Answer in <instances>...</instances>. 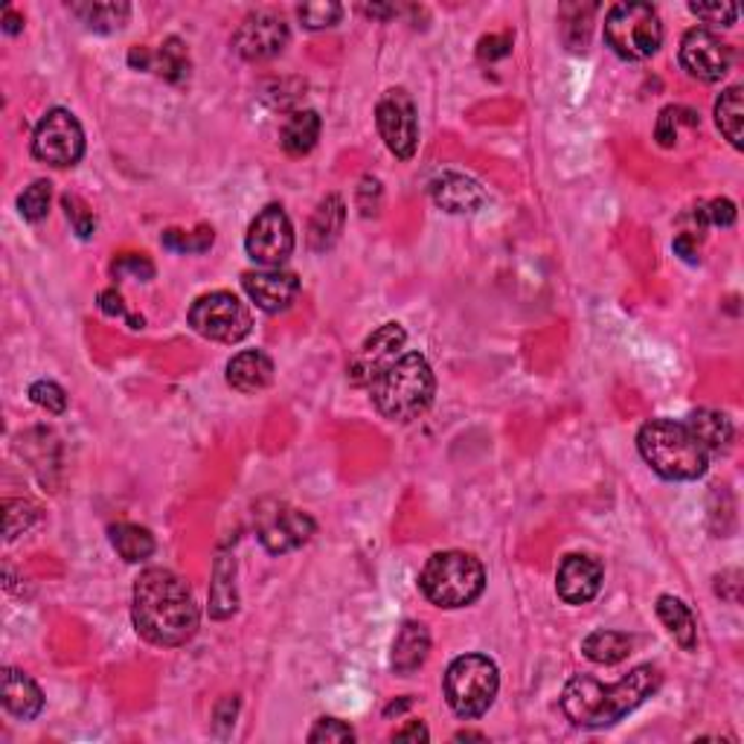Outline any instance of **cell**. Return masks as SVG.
Masks as SVG:
<instances>
[{
	"instance_id": "6da1fadb",
	"label": "cell",
	"mask_w": 744,
	"mask_h": 744,
	"mask_svg": "<svg viewBox=\"0 0 744 744\" xmlns=\"http://www.w3.org/2000/svg\"><path fill=\"white\" fill-rule=\"evenodd\" d=\"M131 617L137 634L152 646L175 648L189 643L198 631V605L187 582L163 567H149L137 576L131 593Z\"/></svg>"
},
{
	"instance_id": "7a4b0ae2",
	"label": "cell",
	"mask_w": 744,
	"mask_h": 744,
	"mask_svg": "<svg viewBox=\"0 0 744 744\" xmlns=\"http://www.w3.org/2000/svg\"><path fill=\"white\" fill-rule=\"evenodd\" d=\"M664 674L652 664L636 666L614 686H605L591 674H576L562 692V709L565 716L582 730H602L622 721L628 713H634L643 701H648L660 690Z\"/></svg>"
},
{
	"instance_id": "3957f363",
	"label": "cell",
	"mask_w": 744,
	"mask_h": 744,
	"mask_svg": "<svg viewBox=\"0 0 744 744\" xmlns=\"http://www.w3.org/2000/svg\"><path fill=\"white\" fill-rule=\"evenodd\" d=\"M376 411L390 421H413L428 411L437 393L431 364L419 352H404L393 367L367 387Z\"/></svg>"
},
{
	"instance_id": "277c9868",
	"label": "cell",
	"mask_w": 744,
	"mask_h": 744,
	"mask_svg": "<svg viewBox=\"0 0 744 744\" xmlns=\"http://www.w3.org/2000/svg\"><path fill=\"white\" fill-rule=\"evenodd\" d=\"M636 449L664 480H698L707 475L709 454L686 428V421H646L636 433Z\"/></svg>"
},
{
	"instance_id": "5b68a950",
	"label": "cell",
	"mask_w": 744,
	"mask_h": 744,
	"mask_svg": "<svg viewBox=\"0 0 744 744\" xmlns=\"http://www.w3.org/2000/svg\"><path fill=\"white\" fill-rule=\"evenodd\" d=\"M419 588L437 608H466L486 591V570L471 553L445 550L421 567Z\"/></svg>"
},
{
	"instance_id": "8992f818",
	"label": "cell",
	"mask_w": 744,
	"mask_h": 744,
	"mask_svg": "<svg viewBox=\"0 0 744 744\" xmlns=\"http://www.w3.org/2000/svg\"><path fill=\"white\" fill-rule=\"evenodd\" d=\"M501 672L492 657L463 655L445 672V701L459 718H480L497 698Z\"/></svg>"
},
{
	"instance_id": "52a82bcc",
	"label": "cell",
	"mask_w": 744,
	"mask_h": 744,
	"mask_svg": "<svg viewBox=\"0 0 744 744\" xmlns=\"http://www.w3.org/2000/svg\"><path fill=\"white\" fill-rule=\"evenodd\" d=\"M605 41L619 59L643 62L664 45V24L648 3H617L605 18Z\"/></svg>"
},
{
	"instance_id": "ba28073f",
	"label": "cell",
	"mask_w": 744,
	"mask_h": 744,
	"mask_svg": "<svg viewBox=\"0 0 744 744\" xmlns=\"http://www.w3.org/2000/svg\"><path fill=\"white\" fill-rule=\"evenodd\" d=\"M189 326L201 338L216 343H239L253 329V317L248 305L230 291H210L198 297L189 308Z\"/></svg>"
},
{
	"instance_id": "9c48e42d",
	"label": "cell",
	"mask_w": 744,
	"mask_h": 744,
	"mask_svg": "<svg viewBox=\"0 0 744 744\" xmlns=\"http://www.w3.org/2000/svg\"><path fill=\"white\" fill-rule=\"evenodd\" d=\"M85 154V131L71 111H47L33 135V157L55 169L76 166Z\"/></svg>"
},
{
	"instance_id": "30bf717a",
	"label": "cell",
	"mask_w": 744,
	"mask_h": 744,
	"mask_svg": "<svg viewBox=\"0 0 744 744\" xmlns=\"http://www.w3.org/2000/svg\"><path fill=\"white\" fill-rule=\"evenodd\" d=\"M376 126L390 154H395L399 161H411L419 146V117L407 90H387L376 109Z\"/></svg>"
},
{
	"instance_id": "8fae6325",
	"label": "cell",
	"mask_w": 744,
	"mask_h": 744,
	"mask_svg": "<svg viewBox=\"0 0 744 744\" xmlns=\"http://www.w3.org/2000/svg\"><path fill=\"white\" fill-rule=\"evenodd\" d=\"M244 251L265 268H279L294 251V227L279 204H270L253 218L244 236Z\"/></svg>"
},
{
	"instance_id": "7c38bea8",
	"label": "cell",
	"mask_w": 744,
	"mask_h": 744,
	"mask_svg": "<svg viewBox=\"0 0 744 744\" xmlns=\"http://www.w3.org/2000/svg\"><path fill=\"white\" fill-rule=\"evenodd\" d=\"M256 529H260L262 547L282 556L291 550L303 547L305 541L314 535V520L312 515H305L303 509L286 506V503H270L268 509L256 512Z\"/></svg>"
},
{
	"instance_id": "4fadbf2b",
	"label": "cell",
	"mask_w": 744,
	"mask_h": 744,
	"mask_svg": "<svg viewBox=\"0 0 744 744\" xmlns=\"http://www.w3.org/2000/svg\"><path fill=\"white\" fill-rule=\"evenodd\" d=\"M404 343H407V332L399 324H384L369 335L350 364L352 387L373 384L387 367H393L395 361L402 358Z\"/></svg>"
},
{
	"instance_id": "5bb4252c",
	"label": "cell",
	"mask_w": 744,
	"mask_h": 744,
	"mask_svg": "<svg viewBox=\"0 0 744 744\" xmlns=\"http://www.w3.org/2000/svg\"><path fill=\"white\" fill-rule=\"evenodd\" d=\"M733 53L721 38L707 27L690 29L681 41V64L692 79L716 85L730 73Z\"/></svg>"
},
{
	"instance_id": "9a60e30c",
	"label": "cell",
	"mask_w": 744,
	"mask_h": 744,
	"mask_svg": "<svg viewBox=\"0 0 744 744\" xmlns=\"http://www.w3.org/2000/svg\"><path fill=\"white\" fill-rule=\"evenodd\" d=\"M288 24L274 12H253L234 33V50L248 62L274 59L288 47Z\"/></svg>"
},
{
	"instance_id": "2e32d148",
	"label": "cell",
	"mask_w": 744,
	"mask_h": 744,
	"mask_svg": "<svg viewBox=\"0 0 744 744\" xmlns=\"http://www.w3.org/2000/svg\"><path fill=\"white\" fill-rule=\"evenodd\" d=\"M242 286L248 291L256 308L268 314L288 312L294 305L297 294H300V279L291 270H248L242 277Z\"/></svg>"
},
{
	"instance_id": "e0dca14e",
	"label": "cell",
	"mask_w": 744,
	"mask_h": 744,
	"mask_svg": "<svg viewBox=\"0 0 744 744\" xmlns=\"http://www.w3.org/2000/svg\"><path fill=\"white\" fill-rule=\"evenodd\" d=\"M602 565L593 556H565L556 573V591L567 605H588L602 588Z\"/></svg>"
},
{
	"instance_id": "ac0fdd59",
	"label": "cell",
	"mask_w": 744,
	"mask_h": 744,
	"mask_svg": "<svg viewBox=\"0 0 744 744\" xmlns=\"http://www.w3.org/2000/svg\"><path fill=\"white\" fill-rule=\"evenodd\" d=\"M431 196L445 213H477L486 204L483 187L457 172H445L433 180Z\"/></svg>"
},
{
	"instance_id": "d6986e66",
	"label": "cell",
	"mask_w": 744,
	"mask_h": 744,
	"mask_svg": "<svg viewBox=\"0 0 744 744\" xmlns=\"http://www.w3.org/2000/svg\"><path fill=\"white\" fill-rule=\"evenodd\" d=\"M270 381H274V361H270L265 352H239V355L227 364V384L234 387L236 393H262L265 387H270Z\"/></svg>"
},
{
	"instance_id": "ffe728a7",
	"label": "cell",
	"mask_w": 744,
	"mask_h": 744,
	"mask_svg": "<svg viewBox=\"0 0 744 744\" xmlns=\"http://www.w3.org/2000/svg\"><path fill=\"white\" fill-rule=\"evenodd\" d=\"M3 707L21 721H33L45 709V692L29 674L3 669Z\"/></svg>"
},
{
	"instance_id": "44dd1931",
	"label": "cell",
	"mask_w": 744,
	"mask_h": 744,
	"mask_svg": "<svg viewBox=\"0 0 744 744\" xmlns=\"http://www.w3.org/2000/svg\"><path fill=\"white\" fill-rule=\"evenodd\" d=\"M428 655H431V634H428V628L421 626V622H413V619L411 622H404V626L399 628V634H395L393 657H390L393 672L413 674L416 669L425 666Z\"/></svg>"
},
{
	"instance_id": "7402d4cb",
	"label": "cell",
	"mask_w": 744,
	"mask_h": 744,
	"mask_svg": "<svg viewBox=\"0 0 744 744\" xmlns=\"http://www.w3.org/2000/svg\"><path fill=\"white\" fill-rule=\"evenodd\" d=\"M343 222H346V204L341 196H326L320 206L314 210L308 222V248L317 253H326L341 239Z\"/></svg>"
},
{
	"instance_id": "603a6c76",
	"label": "cell",
	"mask_w": 744,
	"mask_h": 744,
	"mask_svg": "<svg viewBox=\"0 0 744 744\" xmlns=\"http://www.w3.org/2000/svg\"><path fill=\"white\" fill-rule=\"evenodd\" d=\"M686 428L695 433V440L704 445L707 454H721L733 442V421L727 419L724 413L709 411V407H701V411L692 413Z\"/></svg>"
},
{
	"instance_id": "cb8c5ba5",
	"label": "cell",
	"mask_w": 744,
	"mask_h": 744,
	"mask_svg": "<svg viewBox=\"0 0 744 744\" xmlns=\"http://www.w3.org/2000/svg\"><path fill=\"white\" fill-rule=\"evenodd\" d=\"M657 617H660L666 631L674 636V643L683 652H695V646H698V622L692 617V610L686 608V602L674 600V596H660L657 600Z\"/></svg>"
},
{
	"instance_id": "d4e9b609",
	"label": "cell",
	"mask_w": 744,
	"mask_h": 744,
	"mask_svg": "<svg viewBox=\"0 0 744 744\" xmlns=\"http://www.w3.org/2000/svg\"><path fill=\"white\" fill-rule=\"evenodd\" d=\"M320 140V117L317 111H294L288 123L282 126V135H279V143L286 149L291 157H303L317 146Z\"/></svg>"
},
{
	"instance_id": "484cf974",
	"label": "cell",
	"mask_w": 744,
	"mask_h": 744,
	"mask_svg": "<svg viewBox=\"0 0 744 744\" xmlns=\"http://www.w3.org/2000/svg\"><path fill=\"white\" fill-rule=\"evenodd\" d=\"M634 648V640L622 631H593V634L584 636L582 652L588 660L600 666H614L622 664Z\"/></svg>"
},
{
	"instance_id": "4316f807",
	"label": "cell",
	"mask_w": 744,
	"mask_h": 744,
	"mask_svg": "<svg viewBox=\"0 0 744 744\" xmlns=\"http://www.w3.org/2000/svg\"><path fill=\"white\" fill-rule=\"evenodd\" d=\"M109 535L114 550L126 558L128 565H140L146 558H152L154 539L146 527H137V524H114V527L109 529Z\"/></svg>"
},
{
	"instance_id": "83f0119b",
	"label": "cell",
	"mask_w": 744,
	"mask_h": 744,
	"mask_svg": "<svg viewBox=\"0 0 744 744\" xmlns=\"http://www.w3.org/2000/svg\"><path fill=\"white\" fill-rule=\"evenodd\" d=\"M716 126L718 131L735 146L742 149L744 146V105H742V88L733 85L727 88L716 102Z\"/></svg>"
},
{
	"instance_id": "f1b7e54d",
	"label": "cell",
	"mask_w": 744,
	"mask_h": 744,
	"mask_svg": "<svg viewBox=\"0 0 744 744\" xmlns=\"http://www.w3.org/2000/svg\"><path fill=\"white\" fill-rule=\"evenodd\" d=\"M71 12L97 33H114L126 24L131 7L128 3H73Z\"/></svg>"
},
{
	"instance_id": "f546056e",
	"label": "cell",
	"mask_w": 744,
	"mask_h": 744,
	"mask_svg": "<svg viewBox=\"0 0 744 744\" xmlns=\"http://www.w3.org/2000/svg\"><path fill=\"white\" fill-rule=\"evenodd\" d=\"M152 71H157L166 81L172 85H180V81L189 79V53L187 45L180 38H166L161 45V50L154 53Z\"/></svg>"
},
{
	"instance_id": "4dcf8cb0",
	"label": "cell",
	"mask_w": 744,
	"mask_h": 744,
	"mask_svg": "<svg viewBox=\"0 0 744 744\" xmlns=\"http://www.w3.org/2000/svg\"><path fill=\"white\" fill-rule=\"evenodd\" d=\"M236 565H230L227 558H222L216 565V582H213V593H210V614L216 619L230 617L236 610V588H234Z\"/></svg>"
},
{
	"instance_id": "1f68e13d",
	"label": "cell",
	"mask_w": 744,
	"mask_h": 744,
	"mask_svg": "<svg viewBox=\"0 0 744 744\" xmlns=\"http://www.w3.org/2000/svg\"><path fill=\"white\" fill-rule=\"evenodd\" d=\"M681 126H690V128L698 126L695 111L681 109V105H669V109L660 111V117H657V131H655L657 143L664 146V149H672V146L678 143Z\"/></svg>"
},
{
	"instance_id": "d6a6232c",
	"label": "cell",
	"mask_w": 744,
	"mask_h": 744,
	"mask_svg": "<svg viewBox=\"0 0 744 744\" xmlns=\"http://www.w3.org/2000/svg\"><path fill=\"white\" fill-rule=\"evenodd\" d=\"M50 198H53L50 180H36V184H29L18 198L21 216L27 218V222H33V225L41 222V218H47V213H50Z\"/></svg>"
},
{
	"instance_id": "836d02e7",
	"label": "cell",
	"mask_w": 744,
	"mask_h": 744,
	"mask_svg": "<svg viewBox=\"0 0 744 744\" xmlns=\"http://www.w3.org/2000/svg\"><path fill=\"white\" fill-rule=\"evenodd\" d=\"M38 520V509L27 501H7L3 503V529H7V539H18L21 532H27L33 524Z\"/></svg>"
},
{
	"instance_id": "e575fe53",
	"label": "cell",
	"mask_w": 744,
	"mask_h": 744,
	"mask_svg": "<svg viewBox=\"0 0 744 744\" xmlns=\"http://www.w3.org/2000/svg\"><path fill=\"white\" fill-rule=\"evenodd\" d=\"M297 15H300L305 29H329L341 21L343 7L341 3H332V0H326V3H303L297 10Z\"/></svg>"
},
{
	"instance_id": "d590c367",
	"label": "cell",
	"mask_w": 744,
	"mask_h": 744,
	"mask_svg": "<svg viewBox=\"0 0 744 744\" xmlns=\"http://www.w3.org/2000/svg\"><path fill=\"white\" fill-rule=\"evenodd\" d=\"M163 244L169 251L178 253H204L213 244V227H198L196 234H184V230H166Z\"/></svg>"
},
{
	"instance_id": "8d00e7d4",
	"label": "cell",
	"mask_w": 744,
	"mask_h": 744,
	"mask_svg": "<svg viewBox=\"0 0 744 744\" xmlns=\"http://www.w3.org/2000/svg\"><path fill=\"white\" fill-rule=\"evenodd\" d=\"M62 206H64V216H67L71 227L76 230V236H79V239H90L93 230H97V218H93V213H90V206L85 204L79 196H71V192L62 198Z\"/></svg>"
},
{
	"instance_id": "74e56055",
	"label": "cell",
	"mask_w": 744,
	"mask_h": 744,
	"mask_svg": "<svg viewBox=\"0 0 744 744\" xmlns=\"http://www.w3.org/2000/svg\"><path fill=\"white\" fill-rule=\"evenodd\" d=\"M29 399L45 407L47 413H64L67 411V393L55 381H36L29 387Z\"/></svg>"
},
{
	"instance_id": "f35d334b",
	"label": "cell",
	"mask_w": 744,
	"mask_h": 744,
	"mask_svg": "<svg viewBox=\"0 0 744 744\" xmlns=\"http://www.w3.org/2000/svg\"><path fill=\"white\" fill-rule=\"evenodd\" d=\"M690 12L713 27H730L739 18V7L733 3H690Z\"/></svg>"
},
{
	"instance_id": "ab89813d",
	"label": "cell",
	"mask_w": 744,
	"mask_h": 744,
	"mask_svg": "<svg viewBox=\"0 0 744 744\" xmlns=\"http://www.w3.org/2000/svg\"><path fill=\"white\" fill-rule=\"evenodd\" d=\"M308 742H355V730L341 718H320L308 733Z\"/></svg>"
},
{
	"instance_id": "60d3db41",
	"label": "cell",
	"mask_w": 744,
	"mask_h": 744,
	"mask_svg": "<svg viewBox=\"0 0 744 744\" xmlns=\"http://www.w3.org/2000/svg\"><path fill=\"white\" fill-rule=\"evenodd\" d=\"M381 184H378V178H364L361 180V187H358V210H361V216L364 218H373V216H378V210H381Z\"/></svg>"
},
{
	"instance_id": "b9f144b4",
	"label": "cell",
	"mask_w": 744,
	"mask_h": 744,
	"mask_svg": "<svg viewBox=\"0 0 744 744\" xmlns=\"http://www.w3.org/2000/svg\"><path fill=\"white\" fill-rule=\"evenodd\" d=\"M704 210H707L709 225H716V227H733L735 225V204L730 201V198H716V201L704 204Z\"/></svg>"
},
{
	"instance_id": "7bdbcfd3",
	"label": "cell",
	"mask_w": 744,
	"mask_h": 744,
	"mask_svg": "<svg viewBox=\"0 0 744 744\" xmlns=\"http://www.w3.org/2000/svg\"><path fill=\"white\" fill-rule=\"evenodd\" d=\"M99 308L109 314V317H128L126 305H123V294H119L117 288H109V291L99 294ZM128 324H131V329H143V324L135 320V317H128Z\"/></svg>"
},
{
	"instance_id": "ee69618b",
	"label": "cell",
	"mask_w": 744,
	"mask_h": 744,
	"mask_svg": "<svg viewBox=\"0 0 744 744\" xmlns=\"http://www.w3.org/2000/svg\"><path fill=\"white\" fill-rule=\"evenodd\" d=\"M512 53V36H486L483 41H480V47H477V55L483 59V62H494V59H503V55Z\"/></svg>"
},
{
	"instance_id": "f6af8a7d",
	"label": "cell",
	"mask_w": 744,
	"mask_h": 744,
	"mask_svg": "<svg viewBox=\"0 0 744 744\" xmlns=\"http://www.w3.org/2000/svg\"><path fill=\"white\" fill-rule=\"evenodd\" d=\"M123 270H131L135 277L140 279H152L154 277V265L146 256H123L119 262H114V274H123Z\"/></svg>"
},
{
	"instance_id": "bcb514c9",
	"label": "cell",
	"mask_w": 744,
	"mask_h": 744,
	"mask_svg": "<svg viewBox=\"0 0 744 744\" xmlns=\"http://www.w3.org/2000/svg\"><path fill=\"white\" fill-rule=\"evenodd\" d=\"M393 739L395 742H428L431 733H428V727L421 724V721H411V724L404 727V730H399Z\"/></svg>"
},
{
	"instance_id": "7dc6e473",
	"label": "cell",
	"mask_w": 744,
	"mask_h": 744,
	"mask_svg": "<svg viewBox=\"0 0 744 744\" xmlns=\"http://www.w3.org/2000/svg\"><path fill=\"white\" fill-rule=\"evenodd\" d=\"M21 29H24V18H21V15H15L12 10L3 12V33H10V36H18Z\"/></svg>"
},
{
	"instance_id": "c3c4849f",
	"label": "cell",
	"mask_w": 744,
	"mask_h": 744,
	"mask_svg": "<svg viewBox=\"0 0 744 744\" xmlns=\"http://www.w3.org/2000/svg\"><path fill=\"white\" fill-rule=\"evenodd\" d=\"M457 739H459V742H466V739H468V742H471V739H475V742H486L483 733H457Z\"/></svg>"
}]
</instances>
